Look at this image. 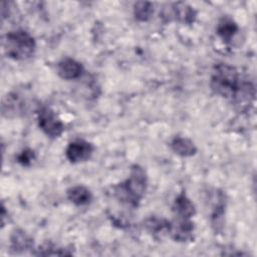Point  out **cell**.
<instances>
[{"mask_svg":"<svg viewBox=\"0 0 257 257\" xmlns=\"http://www.w3.org/2000/svg\"><path fill=\"white\" fill-rule=\"evenodd\" d=\"M147 185L146 171L140 165H134L128 178L114 187V196L120 203L137 208L145 196Z\"/></svg>","mask_w":257,"mask_h":257,"instance_id":"6da1fadb","label":"cell"},{"mask_svg":"<svg viewBox=\"0 0 257 257\" xmlns=\"http://www.w3.org/2000/svg\"><path fill=\"white\" fill-rule=\"evenodd\" d=\"M240 82L239 73L234 66L227 63H219L214 66L210 85L216 94L232 99Z\"/></svg>","mask_w":257,"mask_h":257,"instance_id":"7a4b0ae2","label":"cell"},{"mask_svg":"<svg viewBox=\"0 0 257 257\" xmlns=\"http://www.w3.org/2000/svg\"><path fill=\"white\" fill-rule=\"evenodd\" d=\"M3 47L8 57L14 60H25L34 54L36 42L29 32L19 29L5 35Z\"/></svg>","mask_w":257,"mask_h":257,"instance_id":"3957f363","label":"cell"},{"mask_svg":"<svg viewBox=\"0 0 257 257\" xmlns=\"http://www.w3.org/2000/svg\"><path fill=\"white\" fill-rule=\"evenodd\" d=\"M37 121L40 130L50 139H56L64 132L62 120L48 106H42L37 110Z\"/></svg>","mask_w":257,"mask_h":257,"instance_id":"277c9868","label":"cell"},{"mask_svg":"<svg viewBox=\"0 0 257 257\" xmlns=\"http://www.w3.org/2000/svg\"><path fill=\"white\" fill-rule=\"evenodd\" d=\"M161 16L167 22L175 20L184 24H192L196 19L197 12L189 4L177 2L170 4L168 8H164Z\"/></svg>","mask_w":257,"mask_h":257,"instance_id":"5b68a950","label":"cell"},{"mask_svg":"<svg viewBox=\"0 0 257 257\" xmlns=\"http://www.w3.org/2000/svg\"><path fill=\"white\" fill-rule=\"evenodd\" d=\"M255 100V86L250 81H241L232 97L233 104L239 112H247Z\"/></svg>","mask_w":257,"mask_h":257,"instance_id":"8992f818","label":"cell"},{"mask_svg":"<svg viewBox=\"0 0 257 257\" xmlns=\"http://www.w3.org/2000/svg\"><path fill=\"white\" fill-rule=\"evenodd\" d=\"M93 149L92 144L84 140H75L68 144L65 150V156L70 163H81L91 157Z\"/></svg>","mask_w":257,"mask_h":257,"instance_id":"52a82bcc","label":"cell"},{"mask_svg":"<svg viewBox=\"0 0 257 257\" xmlns=\"http://www.w3.org/2000/svg\"><path fill=\"white\" fill-rule=\"evenodd\" d=\"M194 228V223L190 219L178 217L171 222L168 235L176 242H188L193 239Z\"/></svg>","mask_w":257,"mask_h":257,"instance_id":"ba28073f","label":"cell"},{"mask_svg":"<svg viewBox=\"0 0 257 257\" xmlns=\"http://www.w3.org/2000/svg\"><path fill=\"white\" fill-rule=\"evenodd\" d=\"M82 72L83 67L81 63L70 57L63 58L57 64V73L63 79H76L80 77Z\"/></svg>","mask_w":257,"mask_h":257,"instance_id":"9c48e42d","label":"cell"},{"mask_svg":"<svg viewBox=\"0 0 257 257\" xmlns=\"http://www.w3.org/2000/svg\"><path fill=\"white\" fill-rule=\"evenodd\" d=\"M225 210H226V200L223 193L217 194V201L213 206L211 213V225L216 233L223 230L225 221Z\"/></svg>","mask_w":257,"mask_h":257,"instance_id":"30bf717a","label":"cell"},{"mask_svg":"<svg viewBox=\"0 0 257 257\" xmlns=\"http://www.w3.org/2000/svg\"><path fill=\"white\" fill-rule=\"evenodd\" d=\"M10 247L11 250L16 253L26 252L30 249H33V241L25 231L21 229H16L11 234Z\"/></svg>","mask_w":257,"mask_h":257,"instance_id":"8fae6325","label":"cell"},{"mask_svg":"<svg viewBox=\"0 0 257 257\" xmlns=\"http://www.w3.org/2000/svg\"><path fill=\"white\" fill-rule=\"evenodd\" d=\"M173 210L178 217L191 219L196 214V207L185 193L177 196L173 204Z\"/></svg>","mask_w":257,"mask_h":257,"instance_id":"7c38bea8","label":"cell"},{"mask_svg":"<svg viewBox=\"0 0 257 257\" xmlns=\"http://www.w3.org/2000/svg\"><path fill=\"white\" fill-rule=\"evenodd\" d=\"M67 198L76 206H84L91 202L92 194L87 187L76 185L67 190Z\"/></svg>","mask_w":257,"mask_h":257,"instance_id":"4fadbf2b","label":"cell"},{"mask_svg":"<svg viewBox=\"0 0 257 257\" xmlns=\"http://www.w3.org/2000/svg\"><path fill=\"white\" fill-rule=\"evenodd\" d=\"M171 148L175 154L181 157H192L197 153L194 142L186 137H175L171 142Z\"/></svg>","mask_w":257,"mask_h":257,"instance_id":"5bb4252c","label":"cell"},{"mask_svg":"<svg viewBox=\"0 0 257 257\" xmlns=\"http://www.w3.org/2000/svg\"><path fill=\"white\" fill-rule=\"evenodd\" d=\"M238 30H239V27L237 23L232 18L227 16L221 18L216 27L217 34L226 43H229L232 41L233 37L236 35Z\"/></svg>","mask_w":257,"mask_h":257,"instance_id":"9a60e30c","label":"cell"},{"mask_svg":"<svg viewBox=\"0 0 257 257\" xmlns=\"http://www.w3.org/2000/svg\"><path fill=\"white\" fill-rule=\"evenodd\" d=\"M18 93H10L7 95L6 99L3 101V113H7V116L11 113L18 114L23 113L26 108V101L25 99H22Z\"/></svg>","mask_w":257,"mask_h":257,"instance_id":"2e32d148","label":"cell"},{"mask_svg":"<svg viewBox=\"0 0 257 257\" xmlns=\"http://www.w3.org/2000/svg\"><path fill=\"white\" fill-rule=\"evenodd\" d=\"M171 221L158 216H150L144 221V227L153 235H160L169 232Z\"/></svg>","mask_w":257,"mask_h":257,"instance_id":"e0dca14e","label":"cell"},{"mask_svg":"<svg viewBox=\"0 0 257 257\" xmlns=\"http://www.w3.org/2000/svg\"><path fill=\"white\" fill-rule=\"evenodd\" d=\"M154 14V4L151 2L139 1L134 5V15L138 21L147 22Z\"/></svg>","mask_w":257,"mask_h":257,"instance_id":"ac0fdd59","label":"cell"},{"mask_svg":"<svg viewBox=\"0 0 257 257\" xmlns=\"http://www.w3.org/2000/svg\"><path fill=\"white\" fill-rule=\"evenodd\" d=\"M36 255H43V256H51V255H71V252L66 251L64 248H57L53 244L46 243L39 247L37 249V252L35 253Z\"/></svg>","mask_w":257,"mask_h":257,"instance_id":"d6986e66","label":"cell"},{"mask_svg":"<svg viewBox=\"0 0 257 257\" xmlns=\"http://www.w3.org/2000/svg\"><path fill=\"white\" fill-rule=\"evenodd\" d=\"M35 159V154L30 149L23 150L18 156H17V162L22 166H29L33 160Z\"/></svg>","mask_w":257,"mask_h":257,"instance_id":"ffe728a7","label":"cell"}]
</instances>
